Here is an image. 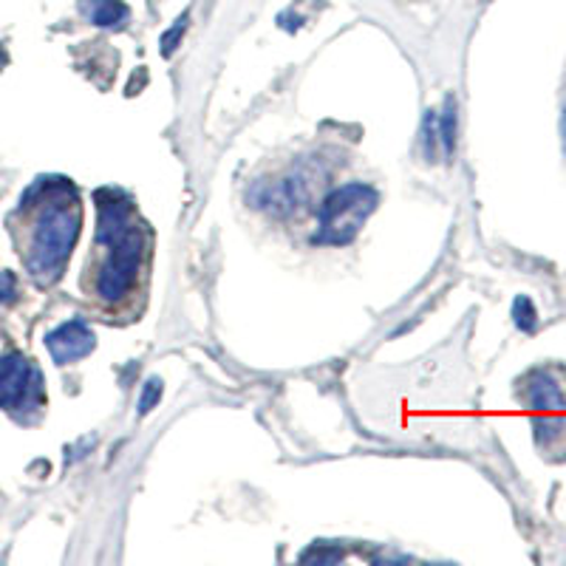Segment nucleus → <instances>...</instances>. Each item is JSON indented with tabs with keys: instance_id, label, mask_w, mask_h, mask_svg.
<instances>
[{
	"instance_id": "1",
	"label": "nucleus",
	"mask_w": 566,
	"mask_h": 566,
	"mask_svg": "<svg viewBox=\"0 0 566 566\" xmlns=\"http://www.w3.org/2000/svg\"><path fill=\"white\" fill-rule=\"evenodd\" d=\"M97 230L85 255L80 290L88 310L111 326L142 321L150 301L156 230L130 193L119 187L94 190Z\"/></svg>"
},
{
	"instance_id": "2",
	"label": "nucleus",
	"mask_w": 566,
	"mask_h": 566,
	"mask_svg": "<svg viewBox=\"0 0 566 566\" xmlns=\"http://www.w3.org/2000/svg\"><path fill=\"white\" fill-rule=\"evenodd\" d=\"M9 232L40 290L63 281L83 232V193L69 176H40L27 187Z\"/></svg>"
},
{
	"instance_id": "3",
	"label": "nucleus",
	"mask_w": 566,
	"mask_h": 566,
	"mask_svg": "<svg viewBox=\"0 0 566 566\" xmlns=\"http://www.w3.org/2000/svg\"><path fill=\"white\" fill-rule=\"evenodd\" d=\"M515 399L527 411L541 459L566 462V368L544 363L515 380Z\"/></svg>"
},
{
	"instance_id": "4",
	"label": "nucleus",
	"mask_w": 566,
	"mask_h": 566,
	"mask_svg": "<svg viewBox=\"0 0 566 566\" xmlns=\"http://www.w3.org/2000/svg\"><path fill=\"white\" fill-rule=\"evenodd\" d=\"M380 196L368 185H343L317 207V244H348L360 232L366 219L377 210Z\"/></svg>"
},
{
	"instance_id": "5",
	"label": "nucleus",
	"mask_w": 566,
	"mask_h": 566,
	"mask_svg": "<svg viewBox=\"0 0 566 566\" xmlns=\"http://www.w3.org/2000/svg\"><path fill=\"white\" fill-rule=\"evenodd\" d=\"M0 408L20 424H34L45 411L43 371L20 352L0 354Z\"/></svg>"
},
{
	"instance_id": "6",
	"label": "nucleus",
	"mask_w": 566,
	"mask_h": 566,
	"mask_svg": "<svg viewBox=\"0 0 566 566\" xmlns=\"http://www.w3.org/2000/svg\"><path fill=\"white\" fill-rule=\"evenodd\" d=\"M45 346L52 352V357L57 360V366H69V363H77L83 357H88L97 346V337L91 332V326L85 321H69L60 328L45 335Z\"/></svg>"
},
{
	"instance_id": "7",
	"label": "nucleus",
	"mask_w": 566,
	"mask_h": 566,
	"mask_svg": "<svg viewBox=\"0 0 566 566\" xmlns=\"http://www.w3.org/2000/svg\"><path fill=\"white\" fill-rule=\"evenodd\" d=\"M125 18H128V9L119 0H97V7L91 9V20L97 27H114V23H119Z\"/></svg>"
},
{
	"instance_id": "8",
	"label": "nucleus",
	"mask_w": 566,
	"mask_h": 566,
	"mask_svg": "<svg viewBox=\"0 0 566 566\" xmlns=\"http://www.w3.org/2000/svg\"><path fill=\"white\" fill-rule=\"evenodd\" d=\"M513 317H515V323L524 328V332H533L535 323H538V315H535L530 297H518V301H515Z\"/></svg>"
},
{
	"instance_id": "9",
	"label": "nucleus",
	"mask_w": 566,
	"mask_h": 566,
	"mask_svg": "<svg viewBox=\"0 0 566 566\" xmlns=\"http://www.w3.org/2000/svg\"><path fill=\"white\" fill-rule=\"evenodd\" d=\"M18 295V281L12 272H0V301H12Z\"/></svg>"
},
{
	"instance_id": "10",
	"label": "nucleus",
	"mask_w": 566,
	"mask_h": 566,
	"mask_svg": "<svg viewBox=\"0 0 566 566\" xmlns=\"http://www.w3.org/2000/svg\"><path fill=\"white\" fill-rule=\"evenodd\" d=\"M185 27H187V18H181L179 20V27H176V32H168V38H165V54L170 52V43H179V34L185 32Z\"/></svg>"
},
{
	"instance_id": "11",
	"label": "nucleus",
	"mask_w": 566,
	"mask_h": 566,
	"mask_svg": "<svg viewBox=\"0 0 566 566\" xmlns=\"http://www.w3.org/2000/svg\"><path fill=\"white\" fill-rule=\"evenodd\" d=\"M564 125H566V119H564Z\"/></svg>"
}]
</instances>
